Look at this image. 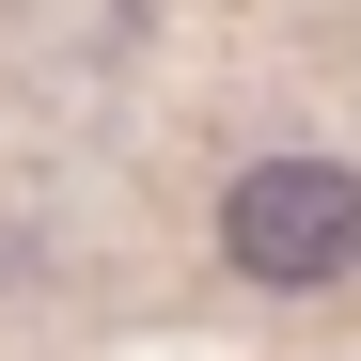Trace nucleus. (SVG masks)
I'll return each mask as SVG.
<instances>
[{"label": "nucleus", "instance_id": "1", "mask_svg": "<svg viewBox=\"0 0 361 361\" xmlns=\"http://www.w3.org/2000/svg\"><path fill=\"white\" fill-rule=\"evenodd\" d=\"M220 267L267 283V298H314L361 267V173L345 157H252L220 189Z\"/></svg>", "mask_w": 361, "mask_h": 361}]
</instances>
